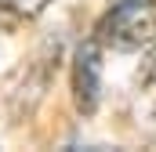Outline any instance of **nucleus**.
<instances>
[{"instance_id": "nucleus-4", "label": "nucleus", "mask_w": 156, "mask_h": 152, "mask_svg": "<svg viewBox=\"0 0 156 152\" xmlns=\"http://www.w3.org/2000/svg\"><path fill=\"white\" fill-rule=\"evenodd\" d=\"M51 0H0V11L15 15V18H40L47 11Z\"/></svg>"}, {"instance_id": "nucleus-2", "label": "nucleus", "mask_w": 156, "mask_h": 152, "mask_svg": "<svg viewBox=\"0 0 156 152\" xmlns=\"http://www.w3.org/2000/svg\"><path fill=\"white\" fill-rule=\"evenodd\" d=\"M98 98H102V47L98 40H87L73 54V102L83 116H91L98 109Z\"/></svg>"}, {"instance_id": "nucleus-3", "label": "nucleus", "mask_w": 156, "mask_h": 152, "mask_svg": "<svg viewBox=\"0 0 156 152\" xmlns=\"http://www.w3.org/2000/svg\"><path fill=\"white\" fill-rule=\"evenodd\" d=\"M131 109L145 134L156 138V43L145 47L138 69H134V91H131Z\"/></svg>"}, {"instance_id": "nucleus-1", "label": "nucleus", "mask_w": 156, "mask_h": 152, "mask_svg": "<svg viewBox=\"0 0 156 152\" xmlns=\"http://www.w3.org/2000/svg\"><path fill=\"white\" fill-rule=\"evenodd\" d=\"M94 40L113 51H145L156 43V0H120L113 4L98 26Z\"/></svg>"}]
</instances>
